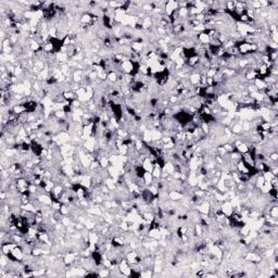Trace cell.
<instances>
[{"label":"cell","mask_w":278,"mask_h":278,"mask_svg":"<svg viewBox=\"0 0 278 278\" xmlns=\"http://www.w3.org/2000/svg\"><path fill=\"white\" fill-rule=\"evenodd\" d=\"M221 212L222 213H224L226 216H228V217L232 215V212H234V208H232L230 201H224L223 203H222Z\"/></svg>","instance_id":"1"},{"label":"cell","mask_w":278,"mask_h":278,"mask_svg":"<svg viewBox=\"0 0 278 278\" xmlns=\"http://www.w3.org/2000/svg\"><path fill=\"white\" fill-rule=\"evenodd\" d=\"M183 196L184 194L182 192H179V191L173 190L168 192V199L172 200V201H180L183 199Z\"/></svg>","instance_id":"2"},{"label":"cell","mask_w":278,"mask_h":278,"mask_svg":"<svg viewBox=\"0 0 278 278\" xmlns=\"http://www.w3.org/2000/svg\"><path fill=\"white\" fill-rule=\"evenodd\" d=\"M148 237L152 238V239L160 240L161 239V232L159 228H150L148 232Z\"/></svg>","instance_id":"3"},{"label":"cell","mask_w":278,"mask_h":278,"mask_svg":"<svg viewBox=\"0 0 278 278\" xmlns=\"http://www.w3.org/2000/svg\"><path fill=\"white\" fill-rule=\"evenodd\" d=\"M230 130H232V133L234 134V135H240V134L244 133L241 123H236V124H234V125L232 126V129Z\"/></svg>","instance_id":"4"},{"label":"cell","mask_w":278,"mask_h":278,"mask_svg":"<svg viewBox=\"0 0 278 278\" xmlns=\"http://www.w3.org/2000/svg\"><path fill=\"white\" fill-rule=\"evenodd\" d=\"M144 180H145V183L147 186H151V185H152V182H153L152 174L149 173V172H146L145 174H144Z\"/></svg>","instance_id":"5"},{"label":"cell","mask_w":278,"mask_h":278,"mask_svg":"<svg viewBox=\"0 0 278 278\" xmlns=\"http://www.w3.org/2000/svg\"><path fill=\"white\" fill-rule=\"evenodd\" d=\"M236 149H237V151L240 152L241 154H244V153L249 152V147H248V145L247 144H244V142H242L240 146H238Z\"/></svg>","instance_id":"6"},{"label":"cell","mask_w":278,"mask_h":278,"mask_svg":"<svg viewBox=\"0 0 278 278\" xmlns=\"http://www.w3.org/2000/svg\"><path fill=\"white\" fill-rule=\"evenodd\" d=\"M151 174H152V177H153V178H160V177H161V174H162V168H153V171L151 172Z\"/></svg>","instance_id":"7"},{"label":"cell","mask_w":278,"mask_h":278,"mask_svg":"<svg viewBox=\"0 0 278 278\" xmlns=\"http://www.w3.org/2000/svg\"><path fill=\"white\" fill-rule=\"evenodd\" d=\"M270 217H273V218H277L278 217V206H274L270 208Z\"/></svg>","instance_id":"8"},{"label":"cell","mask_w":278,"mask_h":278,"mask_svg":"<svg viewBox=\"0 0 278 278\" xmlns=\"http://www.w3.org/2000/svg\"><path fill=\"white\" fill-rule=\"evenodd\" d=\"M162 141H163V144H168V142L173 141V138L172 137H162Z\"/></svg>","instance_id":"9"}]
</instances>
